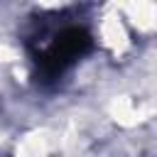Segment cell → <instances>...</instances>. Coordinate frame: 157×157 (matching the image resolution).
Masks as SVG:
<instances>
[{
    "mask_svg": "<svg viewBox=\"0 0 157 157\" xmlns=\"http://www.w3.org/2000/svg\"><path fill=\"white\" fill-rule=\"evenodd\" d=\"M93 49V37L86 27L81 25H66L59 32L52 34L49 44L32 52L34 66H37V78L42 83H54L59 81L76 61H81L88 52Z\"/></svg>",
    "mask_w": 157,
    "mask_h": 157,
    "instance_id": "obj_1",
    "label": "cell"
}]
</instances>
